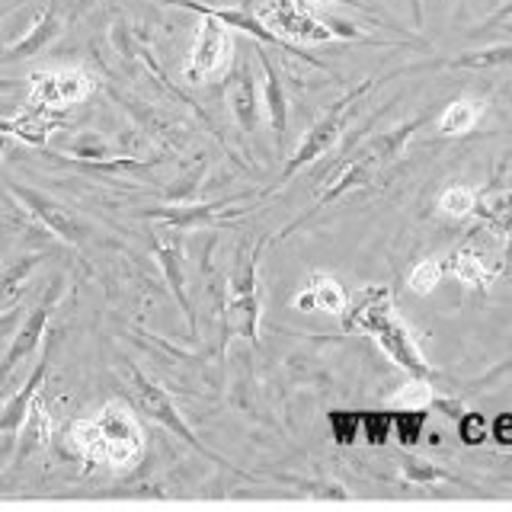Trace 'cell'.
<instances>
[{
  "label": "cell",
  "mask_w": 512,
  "mask_h": 512,
  "mask_svg": "<svg viewBox=\"0 0 512 512\" xmlns=\"http://www.w3.org/2000/svg\"><path fill=\"white\" fill-rule=\"evenodd\" d=\"M61 32V16L55 13V7H48V13L42 16V23L29 32V36L23 42H16L13 48H7L4 61H16V58H29V55H39L42 48L52 42L55 36Z\"/></svg>",
  "instance_id": "cell-23"
},
{
  "label": "cell",
  "mask_w": 512,
  "mask_h": 512,
  "mask_svg": "<svg viewBox=\"0 0 512 512\" xmlns=\"http://www.w3.org/2000/svg\"><path fill=\"white\" fill-rule=\"evenodd\" d=\"M42 263V253H23L16 256V260L4 269V276H0V301L13 298L20 288L26 285V279L32 276V269Z\"/></svg>",
  "instance_id": "cell-24"
},
{
  "label": "cell",
  "mask_w": 512,
  "mask_h": 512,
  "mask_svg": "<svg viewBox=\"0 0 512 512\" xmlns=\"http://www.w3.org/2000/svg\"><path fill=\"white\" fill-rule=\"evenodd\" d=\"M29 103L48 106V109H68L93 93V77L80 68H55V71H36L29 77Z\"/></svg>",
  "instance_id": "cell-12"
},
{
  "label": "cell",
  "mask_w": 512,
  "mask_h": 512,
  "mask_svg": "<svg viewBox=\"0 0 512 512\" xmlns=\"http://www.w3.org/2000/svg\"><path fill=\"white\" fill-rule=\"evenodd\" d=\"M224 96H228V106H231V116L240 125V132L247 138H253L260 132V87H256V77L250 68V58H240V64L234 68V74L228 77V87H224Z\"/></svg>",
  "instance_id": "cell-13"
},
{
  "label": "cell",
  "mask_w": 512,
  "mask_h": 512,
  "mask_svg": "<svg viewBox=\"0 0 512 512\" xmlns=\"http://www.w3.org/2000/svg\"><path fill=\"white\" fill-rule=\"evenodd\" d=\"M61 288H64V276L52 279V285L45 288L42 301L26 314L23 327L16 330L13 343H10V349H7V356L0 359V388H4V381H7L26 359L36 356V349H39L42 336H45V330H48V320H52V314H55V308H58V301H61Z\"/></svg>",
  "instance_id": "cell-7"
},
{
  "label": "cell",
  "mask_w": 512,
  "mask_h": 512,
  "mask_svg": "<svg viewBox=\"0 0 512 512\" xmlns=\"http://www.w3.org/2000/svg\"><path fill=\"white\" fill-rule=\"evenodd\" d=\"M349 304L346 288L327 272H314L308 279V288L295 298L298 311H327V314H343Z\"/></svg>",
  "instance_id": "cell-18"
},
{
  "label": "cell",
  "mask_w": 512,
  "mask_h": 512,
  "mask_svg": "<svg viewBox=\"0 0 512 512\" xmlns=\"http://www.w3.org/2000/svg\"><path fill=\"white\" fill-rule=\"evenodd\" d=\"M260 20L285 42H336L333 29L317 20L308 0H266L260 7Z\"/></svg>",
  "instance_id": "cell-8"
},
{
  "label": "cell",
  "mask_w": 512,
  "mask_h": 512,
  "mask_svg": "<svg viewBox=\"0 0 512 512\" xmlns=\"http://www.w3.org/2000/svg\"><path fill=\"white\" fill-rule=\"evenodd\" d=\"M10 192L16 199L23 202V208L32 215V218H39L42 221V228L45 231H52L55 237H61L64 244H71V247H84L87 240H90V224L80 218L71 205H64L58 202L55 196H48V192L42 189H32V186H20V183H13Z\"/></svg>",
  "instance_id": "cell-6"
},
{
  "label": "cell",
  "mask_w": 512,
  "mask_h": 512,
  "mask_svg": "<svg viewBox=\"0 0 512 512\" xmlns=\"http://www.w3.org/2000/svg\"><path fill=\"white\" fill-rule=\"evenodd\" d=\"M493 432H496V439L500 442H512V416H500V420H496V426H493Z\"/></svg>",
  "instance_id": "cell-36"
},
{
  "label": "cell",
  "mask_w": 512,
  "mask_h": 512,
  "mask_svg": "<svg viewBox=\"0 0 512 512\" xmlns=\"http://www.w3.org/2000/svg\"><path fill=\"white\" fill-rule=\"evenodd\" d=\"M432 407L442 410L445 416H452V420H461V416L468 413V410H464L461 400H452V397H432Z\"/></svg>",
  "instance_id": "cell-34"
},
{
  "label": "cell",
  "mask_w": 512,
  "mask_h": 512,
  "mask_svg": "<svg viewBox=\"0 0 512 512\" xmlns=\"http://www.w3.org/2000/svg\"><path fill=\"white\" fill-rule=\"evenodd\" d=\"M484 109L487 103H480V100H452L439 112V132L448 138L474 132V125L484 116Z\"/></svg>",
  "instance_id": "cell-21"
},
{
  "label": "cell",
  "mask_w": 512,
  "mask_h": 512,
  "mask_svg": "<svg viewBox=\"0 0 512 512\" xmlns=\"http://www.w3.org/2000/svg\"><path fill=\"white\" fill-rule=\"evenodd\" d=\"M432 397H436V391L429 388L426 378H413L410 384H404L388 404L394 410H429L432 407Z\"/></svg>",
  "instance_id": "cell-26"
},
{
  "label": "cell",
  "mask_w": 512,
  "mask_h": 512,
  "mask_svg": "<svg viewBox=\"0 0 512 512\" xmlns=\"http://www.w3.org/2000/svg\"><path fill=\"white\" fill-rule=\"evenodd\" d=\"M234 52V39H231V29L224 26L215 16H205V23L199 26V36L196 45H192V55L186 64V80L192 87L205 84L208 77L218 74L228 68Z\"/></svg>",
  "instance_id": "cell-11"
},
{
  "label": "cell",
  "mask_w": 512,
  "mask_h": 512,
  "mask_svg": "<svg viewBox=\"0 0 512 512\" xmlns=\"http://www.w3.org/2000/svg\"><path fill=\"white\" fill-rule=\"evenodd\" d=\"M458 426H461V439L468 445H480L487 439V420L480 413H464Z\"/></svg>",
  "instance_id": "cell-33"
},
{
  "label": "cell",
  "mask_w": 512,
  "mask_h": 512,
  "mask_svg": "<svg viewBox=\"0 0 512 512\" xmlns=\"http://www.w3.org/2000/svg\"><path fill=\"white\" fill-rule=\"evenodd\" d=\"M48 439H52V413H48V407L36 397L32 400V410L26 416V423H23V445H20V455H16V464H20L29 452L48 445Z\"/></svg>",
  "instance_id": "cell-22"
},
{
  "label": "cell",
  "mask_w": 512,
  "mask_h": 512,
  "mask_svg": "<svg viewBox=\"0 0 512 512\" xmlns=\"http://www.w3.org/2000/svg\"><path fill=\"white\" fill-rule=\"evenodd\" d=\"M244 199L247 196H231V199L202 202V205H183V202L180 205H164V208H151V212H144V218L173 224V228H180L183 234H189V231H199V228H212V221L234 212V208H228V205H237Z\"/></svg>",
  "instance_id": "cell-15"
},
{
  "label": "cell",
  "mask_w": 512,
  "mask_h": 512,
  "mask_svg": "<svg viewBox=\"0 0 512 512\" xmlns=\"http://www.w3.org/2000/svg\"><path fill=\"white\" fill-rule=\"evenodd\" d=\"M330 426H333V436L336 442H356L359 439V429H362V413H330Z\"/></svg>",
  "instance_id": "cell-30"
},
{
  "label": "cell",
  "mask_w": 512,
  "mask_h": 512,
  "mask_svg": "<svg viewBox=\"0 0 512 512\" xmlns=\"http://www.w3.org/2000/svg\"><path fill=\"white\" fill-rule=\"evenodd\" d=\"M164 4L183 7V10H196V13H202V16H215V20H221L228 29L247 32V36H250L253 42H260V45H276V48H282V52H288V55H295V58H301V61L314 64L317 71H327V74H330V68H327L324 61H317V58H311V55H304L298 45L285 42V39L276 36L272 29H266V23L250 10V4H247V7H208V4H199V0H164Z\"/></svg>",
  "instance_id": "cell-9"
},
{
  "label": "cell",
  "mask_w": 512,
  "mask_h": 512,
  "mask_svg": "<svg viewBox=\"0 0 512 512\" xmlns=\"http://www.w3.org/2000/svg\"><path fill=\"white\" fill-rule=\"evenodd\" d=\"M58 125H61V109H48V106L29 103V106L20 112V116H13V119H7V122H0V132L16 135L20 141L42 148V144L48 141V135H52Z\"/></svg>",
  "instance_id": "cell-17"
},
{
  "label": "cell",
  "mask_w": 512,
  "mask_h": 512,
  "mask_svg": "<svg viewBox=\"0 0 512 512\" xmlns=\"http://www.w3.org/2000/svg\"><path fill=\"white\" fill-rule=\"evenodd\" d=\"M375 87V80H365V84H359V87H352L349 93H343L340 100H336L333 106H330V112L324 119H317L308 132H304V138L298 141V148H295V154L288 157V164H285V170H282V183H288L292 176L301 170V167H308V164H314V160H320L324 157L336 141H340V135H343V128H346V119H349V112L356 109V103L362 100V96Z\"/></svg>",
  "instance_id": "cell-5"
},
{
  "label": "cell",
  "mask_w": 512,
  "mask_h": 512,
  "mask_svg": "<svg viewBox=\"0 0 512 512\" xmlns=\"http://www.w3.org/2000/svg\"><path fill=\"white\" fill-rule=\"evenodd\" d=\"M343 330L346 333H372L381 343V349L388 356L407 368L413 378H429L432 368L426 365L420 346H416L410 327L394 314V301H391V288L384 285H368L362 292L346 304L343 311Z\"/></svg>",
  "instance_id": "cell-1"
},
{
  "label": "cell",
  "mask_w": 512,
  "mask_h": 512,
  "mask_svg": "<svg viewBox=\"0 0 512 512\" xmlns=\"http://www.w3.org/2000/svg\"><path fill=\"white\" fill-rule=\"evenodd\" d=\"M71 442L87 461H103L112 468H125V464L138 461L144 445L135 416L122 404H106L96 420L74 423Z\"/></svg>",
  "instance_id": "cell-2"
},
{
  "label": "cell",
  "mask_w": 512,
  "mask_h": 512,
  "mask_svg": "<svg viewBox=\"0 0 512 512\" xmlns=\"http://www.w3.org/2000/svg\"><path fill=\"white\" fill-rule=\"evenodd\" d=\"M48 362H52V349H45V352H42V359L36 362V368H32L29 378L23 381V388L16 391L4 407H0V436H16V432L23 429L26 416H29V410H32V400L39 397L42 384H45Z\"/></svg>",
  "instance_id": "cell-16"
},
{
  "label": "cell",
  "mask_w": 512,
  "mask_h": 512,
  "mask_svg": "<svg viewBox=\"0 0 512 512\" xmlns=\"http://www.w3.org/2000/svg\"><path fill=\"white\" fill-rule=\"evenodd\" d=\"M125 372H128V391H132V397H135V404L141 407V413H148L151 420H157L164 429H170L176 439H183L189 448H196V452L202 455V458H208V461H215V464H221V468H231V461L228 458H221L218 452H212L196 432H192V426L186 423V416L180 413V407L173 404L170 400V394L160 388L157 381H151L148 375L141 372L138 365H132V362H125Z\"/></svg>",
  "instance_id": "cell-4"
},
{
  "label": "cell",
  "mask_w": 512,
  "mask_h": 512,
  "mask_svg": "<svg viewBox=\"0 0 512 512\" xmlns=\"http://www.w3.org/2000/svg\"><path fill=\"white\" fill-rule=\"evenodd\" d=\"M256 58H260V68H263V109H266V119L272 128V138H276V154L285 157V141H288V96H285V84H282V74L279 68L272 64L269 52L256 42Z\"/></svg>",
  "instance_id": "cell-14"
},
{
  "label": "cell",
  "mask_w": 512,
  "mask_h": 512,
  "mask_svg": "<svg viewBox=\"0 0 512 512\" xmlns=\"http://www.w3.org/2000/svg\"><path fill=\"white\" fill-rule=\"evenodd\" d=\"M266 240H256V247L240 260L224 288L221 304V349L231 343V336H244L256 346L260 340V256Z\"/></svg>",
  "instance_id": "cell-3"
},
{
  "label": "cell",
  "mask_w": 512,
  "mask_h": 512,
  "mask_svg": "<svg viewBox=\"0 0 512 512\" xmlns=\"http://www.w3.org/2000/svg\"><path fill=\"white\" fill-rule=\"evenodd\" d=\"M7 151H10V135H7V132H0V160L7 157Z\"/></svg>",
  "instance_id": "cell-38"
},
{
  "label": "cell",
  "mask_w": 512,
  "mask_h": 512,
  "mask_svg": "<svg viewBox=\"0 0 512 512\" xmlns=\"http://www.w3.org/2000/svg\"><path fill=\"white\" fill-rule=\"evenodd\" d=\"M400 477H404V484H416V487H429V484H442V480H455L445 468L439 464H432L426 458H404L400 461Z\"/></svg>",
  "instance_id": "cell-25"
},
{
  "label": "cell",
  "mask_w": 512,
  "mask_h": 512,
  "mask_svg": "<svg viewBox=\"0 0 512 512\" xmlns=\"http://www.w3.org/2000/svg\"><path fill=\"white\" fill-rule=\"evenodd\" d=\"M442 263L439 260H420L413 269H410V292L413 295H429L436 292V285L442 282Z\"/></svg>",
  "instance_id": "cell-28"
},
{
  "label": "cell",
  "mask_w": 512,
  "mask_h": 512,
  "mask_svg": "<svg viewBox=\"0 0 512 512\" xmlns=\"http://www.w3.org/2000/svg\"><path fill=\"white\" fill-rule=\"evenodd\" d=\"M71 154H74V157H84V160H106V157H112L109 148H106V141H103L100 135H93V132L80 135V138L71 144Z\"/></svg>",
  "instance_id": "cell-31"
},
{
  "label": "cell",
  "mask_w": 512,
  "mask_h": 512,
  "mask_svg": "<svg viewBox=\"0 0 512 512\" xmlns=\"http://www.w3.org/2000/svg\"><path fill=\"white\" fill-rule=\"evenodd\" d=\"M362 429L368 442H384L391 432V413H362Z\"/></svg>",
  "instance_id": "cell-32"
},
{
  "label": "cell",
  "mask_w": 512,
  "mask_h": 512,
  "mask_svg": "<svg viewBox=\"0 0 512 512\" xmlns=\"http://www.w3.org/2000/svg\"><path fill=\"white\" fill-rule=\"evenodd\" d=\"M448 269H452V276L461 285L484 292V288L496 279V272H500V263L493 266L487 253H480L474 247H461V250L452 253V260H448Z\"/></svg>",
  "instance_id": "cell-19"
},
{
  "label": "cell",
  "mask_w": 512,
  "mask_h": 512,
  "mask_svg": "<svg viewBox=\"0 0 512 512\" xmlns=\"http://www.w3.org/2000/svg\"><path fill=\"white\" fill-rule=\"evenodd\" d=\"M423 423H426V410H400V413H391V429L397 432L400 445L420 442Z\"/></svg>",
  "instance_id": "cell-29"
},
{
  "label": "cell",
  "mask_w": 512,
  "mask_h": 512,
  "mask_svg": "<svg viewBox=\"0 0 512 512\" xmlns=\"http://www.w3.org/2000/svg\"><path fill=\"white\" fill-rule=\"evenodd\" d=\"M410 7H413V20H416V29L423 26V10H420V0H410Z\"/></svg>",
  "instance_id": "cell-37"
},
{
  "label": "cell",
  "mask_w": 512,
  "mask_h": 512,
  "mask_svg": "<svg viewBox=\"0 0 512 512\" xmlns=\"http://www.w3.org/2000/svg\"><path fill=\"white\" fill-rule=\"evenodd\" d=\"M151 247L157 256V266L164 272V279L170 285V292L176 298V304L183 308L186 320H189V330L196 336V311H192V301L186 292V260H183V231L173 228V224L160 221L157 228L151 231Z\"/></svg>",
  "instance_id": "cell-10"
},
{
  "label": "cell",
  "mask_w": 512,
  "mask_h": 512,
  "mask_svg": "<svg viewBox=\"0 0 512 512\" xmlns=\"http://www.w3.org/2000/svg\"><path fill=\"white\" fill-rule=\"evenodd\" d=\"M439 208L448 218H468L477 212V192L471 186H445L439 192Z\"/></svg>",
  "instance_id": "cell-27"
},
{
  "label": "cell",
  "mask_w": 512,
  "mask_h": 512,
  "mask_svg": "<svg viewBox=\"0 0 512 512\" xmlns=\"http://www.w3.org/2000/svg\"><path fill=\"white\" fill-rule=\"evenodd\" d=\"M423 68H468V71H490V68H512V45H493L480 48V52H464L445 61H426L410 64L404 71H423Z\"/></svg>",
  "instance_id": "cell-20"
},
{
  "label": "cell",
  "mask_w": 512,
  "mask_h": 512,
  "mask_svg": "<svg viewBox=\"0 0 512 512\" xmlns=\"http://www.w3.org/2000/svg\"><path fill=\"white\" fill-rule=\"evenodd\" d=\"M308 4H343V7H352V10H362L365 16H372L375 23H381V20H378V16H375L372 10H368L365 4H359V0H308Z\"/></svg>",
  "instance_id": "cell-35"
}]
</instances>
